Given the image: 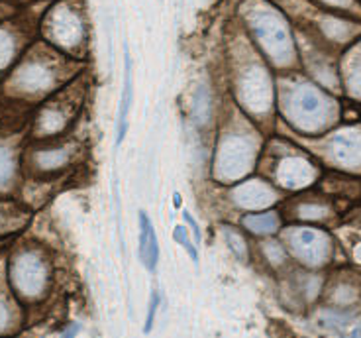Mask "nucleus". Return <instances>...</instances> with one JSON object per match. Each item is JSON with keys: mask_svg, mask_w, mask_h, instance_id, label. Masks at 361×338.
I'll return each mask as SVG.
<instances>
[{"mask_svg": "<svg viewBox=\"0 0 361 338\" xmlns=\"http://www.w3.org/2000/svg\"><path fill=\"white\" fill-rule=\"evenodd\" d=\"M287 114L302 132H318L334 119V102L314 85H297L287 101Z\"/></svg>", "mask_w": 361, "mask_h": 338, "instance_id": "f257e3e1", "label": "nucleus"}, {"mask_svg": "<svg viewBox=\"0 0 361 338\" xmlns=\"http://www.w3.org/2000/svg\"><path fill=\"white\" fill-rule=\"evenodd\" d=\"M253 32L275 64L287 65L293 61V42L285 22L275 14H259L253 20Z\"/></svg>", "mask_w": 361, "mask_h": 338, "instance_id": "f03ea898", "label": "nucleus"}, {"mask_svg": "<svg viewBox=\"0 0 361 338\" xmlns=\"http://www.w3.org/2000/svg\"><path fill=\"white\" fill-rule=\"evenodd\" d=\"M253 159V146L247 138L228 136L218 150V175L222 181H234L250 169Z\"/></svg>", "mask_w": 361, "mask_h": 338, "instance_id": "7ed1b4c3", "label": "nucleus"}, {"mask_svg": "<svg viewBox=\"0 0 361 338\" xmlns=\"http://www.w3.org/2000/svg\"><path fill=\"white\" fill-rule=\"evenodd\" d=\"M293 254L307 265H322L330 256V238L316 229H293L287 232Z\"/></svg>", "mask_w": 361, "mask_h": 338, "instance_id": "20e7f679", "label": "nucleus"}, {"mask_svg": "<svg viewBox=\"0 0 361 338\" xmlns=\"http://www.w3.org/2000/svg\"><path fill=\"white\" fill-rule=\"evenodd\" d=\"M47 282L44 262L32 254H22L12 264V284L22 295H37L44 291Z\"/></svg>", "mask_w": 361, "mask_h": 338, "instance_id": "39448f33", "label": "nucleus"}, {"mask_svg": "<svg viewBox=\"0 0 361 338\" xmlns=\"http://www.w3.org/2000/svg\"><path fill=\"white\" fill-rule=\"evenodd\" d=\"M242 102L250 107L253 112H263L269 110L273 91H271L269 75L263 71L262 67H252V71L245 75L242 87Z\"/></svg>", "mask_w": 361, "mask_h": 338, "instance_id": "423d86ee", "label": "nucleus"}, {"mask_svg": "<svg viewBox=\"0 0 361 338\" xmlns=\"http://www.w3.org/2000/svg\"><path fill=\"white\" fill-rule=\"evenodd\" d=\"M330 154L343 167H361V130H342L330 140Z\"/></svg>", "mask_w": 361, "mask_h": 338, "instance_id": "0eeeda50", "label": "nucleus"}, {"mask_svg": "<svg viewBox=\"0 0 361 338\" xmlns=\"http://www.w3.org/2000/svg\"><path fill=\"white\" fill-rule=\"evenodd\" d=\"M54 81V69H49L44 61H36V59H30L14 73V85L24 92H42L49 89Z\"/></svg>", "mask_w": 361, "mask_h": 338, "instance_id": "6e6552de", "label": "nucleus"}, {"mask_svg": "<svg viewBox=\"0 0 361 338\" xmlns=\"http://www.w3.org/2000/svg\"><path fill=\"white\" fill-rule=\"evenodd\" d=\"M316 167L302 157H287L283 159L277 169L281 185L289 187V189H300L307 187L316 179Z\"/></svg>", "mask_w": 361, "mask_h": 338, "instance_id": "1a4fd4ad", "label": "nucleus"}, {"mask_svg": "<svg viewBox=\"0 0 361 338\" xmlns=\"http://www.w3.org/2000/svg\"><path fill=\"white\" fill-rule=\"evenodd\" d=\"M275 199L277 197L273 189L263 181H247L235 191V203L244 209H263V207H269Z\"/></svg>", "mask_w": 361, "mask_h": 338, "instance_id": "9d476101", "label": "nucleus"}, {"mask_svg": "<svg viewBox=\"0 0 361 338\" xmlns=\"http://www.w3.org/2000/svg\"><path fill=\"white\" fill-rule=\"evenodd\" d=\"M51 34L55 42H59L63 47L75 46L81 40V24L79 18L73 14L71 10H57L51 20Z\"/></svg>", "mask_w": 361, "mask_h": 338, "instance_id": "9b49d317", "label": "nucleus"}, {"mask_svg": "<svg viewBox=\"0 0 361 338\" xmlns=\"http://www.w3.org/2000/svg\"><path fill=\"white\" fill-rule=\"evenodd\" d=\"M140 258L144 265L154 272L159 260V246H157V236H155L154 224L144 210H140Z\"/></svg>", "mask_w": 361, "mask_h": 338, "instance_id": "f8f14e48", "label": "nucleus"}, {"mask_svg": "<svg viewBox=\"0 0 361 338\" xmlns=\"http://www.w3.org/2000/svg\"><path fill=\"white\" fill-rule=\"evenodd\" d=\"M132 102V61H130V54L126 49V71H124V91H122V101H120V109H118V138L116 142L120 144L122 138L126 134V119L128 109Z\"/></svg>", "mask_w": 361, "mask_h": 338, "instance_id": "ddd939ff", "label": "nucleus"}, {"mask_svg": "<svg viewBox=\"0 0 361 338\" xmlns=\"http://www.w3.org/2000/svg\"><path fill=\"white\" fill-rule=\"evenodd\" d=\"M245 229H250L255 234H273L279 229V217L277 212H257V215H247L244 219Z\"/></svg>", "mask_w": 361, "mask_h": 338, "instance_id": "4468645a", "label": "nucleus"}, {"mask_svg": "<svg viewBox=\"0 0 361 338\" xmlns=\"http://www.w3.org/2000/svg\"><path fill=\"white\" fill-rule=\"evenodd\" d=\"M345 85L352 97L361 99V46L352 52L350 61L345 65Z\"/></svg>", "mask_w": 361, "mask_h": 338, "instance_id": "2eb2a0df", "label": "nucleus"}, {"mask_svg": "<svg viewBox=\"0 0 361 338\" xmlns=\"http://www.w3.org/2000/svg\"><path fill=\"white\" fill-rule=\"evenodd\" d=\"M322 30L324 34L330 40H336V42H348L352 40V36L355 34V26L345 22V20H336V18H326L322 22Z\"/></svg>", "mask_w": 361, "mask_h": 338, "instance_id": "dca6fc26", "label": "nucleus"}, {"mask_svg": "<svg viewBox=\"0 0 361 338\" xmlns=\"http://www.w3.org/2000/svg\"><path fill=\"white\" fill-rule=\"evenodd\" d=\"M67 159V152L63 150H54V152H42L37 154V164L42 167H55L61 165Z\"/></svg>", "mask_w": 361, "mask_h": 338, "instance_id": "f3484780", "label": "nucleus"}, {"mask_svg": "<svg viewBox=\"0 0 361 338\" xmlns=\"http://www.w3.org/2000/svg\"><path fill=\"white\" fill-rule=\"evenodd\" d=\"M14 55V42L6 32H0V69L4 65H8V61Z\"/></svg>", "mask_w": 361, "mask_h": 338, "instance_id": "a211bd4d", "label": "nucleus"}, {"mask_svg": "<svg viewBox=\"0 0 361 338\" xmlns=\"http://www.w3.org/2000/svg\"><path fill=\"white\" fill-rule=\"evenodd\" d=\"M173 238L179 242L180 246L185 248L187 252H189V256L192 258V262H197L199 260V252H197V248L192 246V242H190V238L187 236V230L185 227H177V229L173 230Z\"/></svg>", "mask_w": 361, "mask_h": 338, "instance_id": "6ab92c4d", "label": "nucleus"}, {"mask_svg": "<svg viewBox=\"0 0 361 338\" xmlns=\"http://www.w3.org/2000/svg\"><path fill=\"white\" fill-rule=\"evenodd\" d=\"M12 171H14L12 157H10V154L4 147H0V185H4V183L8 181L10 177H12Z\"/></svg>", "mask_w": 361, "mask_h": 338, "instance_id": "aec40b11", "label": "nucleus"}, {"mask_svg": "<svg viewBox=\"0 0 361 338\" xmlns=\"http://www.w3.org/2000/svg\"><path fill=\"white\" fill-rule=\"evenodd\" d=\"M224 234H226V240L230 242V246H232V250L235 252V256L244 260V258H245V244H244V240H242V236H240L238 232H234L232 229H226Z\"/></svg>", "mask_w": 361, "mask_h": 338, "instance_id": "412c9836", "label": "nucleus"}, {"mask_svg": "<svg viewBox=\"0 0 361 338\" xmlns=\"http://www.w3.org/2000/svg\"><path fill=\"white\" fill-rule=\"evenodd\" d=\"M157 303H159V293H152V301H149V313H147V322H145V332H149L154 327L155 311H157Z\"/></svg>", "mask_w": 361, "mask_h": 338, "instance_id": "4be33fe9", "label": "nucleus"}, {"mask_svg": "<svg viewBox=\"0 0 361 338\" xmlns=\"http://www.w3.org/2000/svg\"><path fill=\"white\" fill-rule=\"evenodd\" d=\"M183 217H185V220L190 224V229H192V232H195V238H197V242H200V229L199 224L195 222V219L190 217L189 212H183Z\"/></svg>", "mask_w": 361, "mask_h": 338, "instance_id": "5701e85b", "label": "nucleus"}, {"mask_svg": "<svg viewBox=\"0 0 361 338\" xmlns=\"http://www.w3.org/2000/svg\"><path fill=\"white\" fill-rule=\"evenodd\" d=\"M6 319H8V315H6V309H4V305L0 303V329L6 325Z\"/></svg>", "mask_w": 361, "mask_h": 338, "instance_id": "b1692460", "label": "nucleus"}, {"mask_svg": "<svg viewBox=\"0 0 361 338\" xmlns=\"http://www.w3.org/2000/svg\"><path fill=\"white\" fill-rule=\"evenodd\" d=\"M352 338H361V325H357V327L352 330Z\"/></svg>", "mask_w": 361, "mask_h": 338, "instance_id": "393cba45", "label": "nucleus"}]
</instances>
